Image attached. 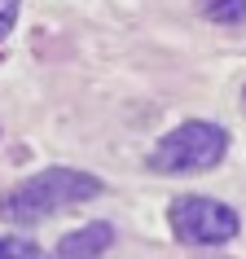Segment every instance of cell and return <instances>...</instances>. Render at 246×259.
Instances as JSON below:
<instances>
[{"label": "cell", "mask_w": 246, "mask_h": 259, "mask_svg": "<svg viewBox=\"0 0 246 259\" xmlns=\"http://www.w3.org/2000/svg\"><path fill=\"white\" fill-rule=\"evenodd\" d=\"M101 180L93 171H79V167H44L35 176H27L22 185L0 198V220L9 224H40V220H53L62 211L79 202H93L101 198Z\"/></svg>", "instance_id": "obj_1"}, {"label": "cell", "mask_w": 246, "mask_h": 259, "mask_svg": "<svg viewBox=\"0 0 246 259\" xmlns=\"http://www.w3.org/2000/svg\"><path fill=\"white\" fill-rule=\"evenodd\" d=\"M229 154V132L211 119H185L167 132L150 154L154 176H198L224 163Z\"/></svg>", "instance_id": "obj_2"}, {"label": "cell", "mask_w": 246, "mask_h": 259, "mask_svg": "<svg viewBox=\"0 0 246 259\" xmlns=\"http://www.w3.org/2000/svg\"><path fill=\"white\" fill-rule=\"evenodd\" d=\"M167 229L185 246H224L242 233V220L229 202L207 198V193H185L167 206Z\"/></svg>", "instance_id": "obj_3"}, {"label": "cell", "mask_w": 246, "mask_h": 259, "mask_svg": "<svg viewBox=\"0 0 246 259\" xmlns=\"http://www.w3.org/2000/svg\"><path fill=\"white\" fill-rule=\"evenodd\" d=\"M110 246H114V229L106 220H93V224H84L57 242V259H101Z\"/></svg>", "instance_id": "obj_4"}, {"label": "cell", "mask_w": 246, "mask_h": 259, "mask_svg": "<svg viewBox=\"0 0 246 259\" xmlns=\"http://www.w3.org/2000/svg\"><path fill=\"white\" fill-rule=\"evenodd\" d=\"M207 22H220V27H242L246 22V0H198Z\"/></svg>", "instance_id": "obj_5"}, {"label": "cell", "mask_w": 246, "mask_h": 259, "mask_svg": "<svg viewBox=\"0 0 246 259\" xmlns=\"http://www.w3.org/2000/svg\"><path fill=\"white\" fill-rule=\"evenodd\" d=\"M0 259H49L40 242H31L22 233H0Z\"/></svg>", "instance_id": "obj_6"}, {"label": "cell", "mask_w": 246, "mask_h": 259, "mask_svg": "<svg viewBox=\"0 0 246 259\" xmlns=\"http://www.w3.org/2000/svg\"><path fill=\"white\" fill-rule=\"evenodd\" d=\"M18 9H22V0H0V40L14 31V22H18Z\"/></svg>", "instance_id": "obj_7"}, {"label": "cell", "mask_w": 246, "mask_h": 259, "mask_svg": "<svg viewBox=\"0 0 246 259\" xmlns=\"http://www.w3.org/2000/svg\"><path fill=\"white\" fill-rule=\"evenodd\" d=\"M242 106H246V88H242Z\"/></svg>", "instance_id": "obj_8"}]
</instances>
